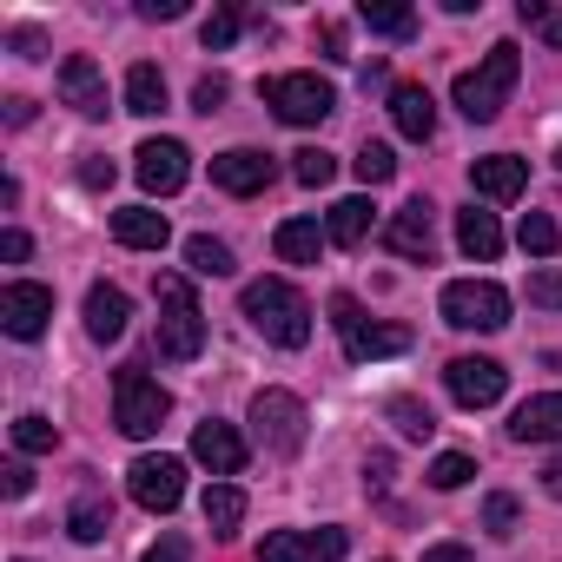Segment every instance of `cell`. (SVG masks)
Here are the masks:
<instances>
[{
	"mask_svg": "<svg viewBox=\"0 0 562 562\" xmlns=\"http://www.w3.org/2000/svg\"><path fill=\"white\" fill-rule=\"evenodd\" d=\"M238 312L278 351H305L312 345V305H305L299 285H285V278H251V285L238 292Z\"/></svg>",
	"mask_w": 562,
	"mask_h": 562,
	"instance_id": "cell-1",
	"label": "cell"
},
{
	"mask_svg": "<svg viewBox=\"0 0 562 562\" xmlns=\"http://www.w3.org/2000/svg\"><path fill=\"white\" fill-rule=\"evenodd\" d=\"M516 80H522V54L509 47V41H496L470 74H457V87H450V100H457V113L463 120H476V126H490L503 106H509V93H516Z\"/></svg>",
	"mask_w": 562,
	"mask_h": 562,
	"instance_id": "cell-2",
	"label": "cell"
},
{
	"mask_svg": "<svg viewBox=\"0 0 562 562\" xmlns=\"http://www.w3.org/2000/svg\"><path fill=\"white\" fill-rule=\"evenodd\" d=\"M153 292H159V358L192 364L205 351V312L192 305V285H186L179 271H159Z\"/></svg>",
	"mask_w": 562,
	"mask_h": 562,
	"instance_id": "cell-3",
	"label": "cell"
},
{
	"mask_svg": "<svg viewBox=\"0 0 562 562\" xmlns=\"http://www.w3.org/2000/svg\"><path fill=\"white\" fill-rule=\"evenodd\" d=\"M166 411H172V391L159 384V378H146L139 364H126L120 378H113V424L133 437V443H146V437H159V424H166Z\"/></svg>",
	"mask_w": 562,
	"mask_h": 562,
	"instance_id": "cell-4",
	"label": "cell"
},
{
	"mask_svg": "<svg viewBox=\"0 0 562 562\" xmlns=\"http://www.w3.org/2000/svg\"><path fill=\"white\" fill-rule=\"evenodd\" d=\"M331 325H338L351 364H371V358H397V351H411V331H404V325H371L364 305H358L351 292L331 299Z\"/></svg>",
	"mask_w": 562,
	"mask_h": 562,
	"instance_id": "cell-5",
	"label": "cell"
},
{
	"mask_svg": "<svg viewBox=\"0 0 562 562\" xmlns=\"http://www.w3.org/2000/svg\"><path fill=\"white\" fill-rule=\"evenodd\" d=\"M443 325L457 331H503L509 325V292L490 278H450L443 285Z\"/></svg>",
	"mask_w": 562,
	"mask_h": 562,
	"instance_id": "cell-6",
	"label": "cell"
},
{
	"mask_svg": "<svg viewBox=\"0 0 562 562\" xmlns=\"http://www.w3.org/2000/svg\"><path fill=\"white\" fill-rule=\"evenodd\" d=\"M265 106L285 126H318V120L338 113V93L318 74H278V80H265Z\"/></svg>",
	"mask_w": 562,
	"mask_h": 562,
	"instance_id": "cell-7",
	"label": "cell"
},
{
	"mask_svg": "<svg viewBox=\"0 0 562 562\" xmlns=\"http://www.w3.org/2000/svg\"><path fill=\"white\" fill-rule=\"evenodd\" d=\"M305 404L292 391H258L251 397V437L271 450V457H299L305 450Z\"/></svg>",
	"mask_w": 562,
	"mask_h": 562,
	"instance_id": "cell-8",
	"label": "cell"
},
{
	"mask_svg": "<svg viewBox=\"0 0 562 562\" xmlns=\"http://www.w3.org/2000/svg\"><path fill=\"white\" fill-rule=\"evenodd\" d=\"M126 490H133V503H139L146 516H172L179 496H186V463H179V457H139V463L126 470Z\"/></svg>",
	"mask_w": 562,
	"mask_h": 562,
	"instance_id": "cell-9",
	"label": "cell"
},
{
	"mask_svg": "<svg viewBox=\"0 0 562 562\" xmlns=\"http://www.w3.org/2000/svg\"><path fill=\"white\" fill-rule=\"evenodd\" d=\"M443 384H450V397H457L463 411H490V404L509 391V371H503L496 358H450V364H443Z\"/></svg>",
	"mask_w": 562,
	"mask_h": 562,
	"instance_id": "cell-10",
	"label": "cell"
},
{
	"mask_svg": "<svg viewBox=\"0 0 562 562\" xmlns=\"http://www.w3.org/2000/svg\"><path fill=\"white\" fill-rule=\"evenodd\" d=\"M47 318H54V292L47 285H27V278H21V285L0 292V331H8V338L34 345L47 331Z\"/></svg>",
	"mask_w": 562,
	"mask_h": 562,
	"instance_id": "cell-11",
	"label": "cell"
},
{
	"mask_svg": "<svg viewBox=\"0 0 562 562\" xmlns=\"http://www.w3.org/2000/svg\"><path fill=\"white\" fill-rule=\"evenodd\" d=\"M133 172H139V186H146V192L172 199V192L192 179V153H186L179 139H146V146L133 153Z\"/></svg>",
	"mask_w": 562,
	"mask_h": 562,
	"instance_id": "cell-12",
	"label": "cell"
},
{
	"mask_svg": "<svg viewBox=\"0 0 562 562\" xmlns=\"http://www.w3.org/2000/svg\"><path fill=\"white\" fill-rule=\"evenodd\" d=\"M345 529H278L258 542V562H338Z\"/></svg>",
	"mask_w": 562,
	"mask_h": 562,
	"instance_id": "cell-13",
	"label": "cell"
},
{
	"mask_svg": "<svg viewBox=\"0 0 562 562\" xmlns=\"http://www.w3.org/2000/svg\"><path fill=\"white\" fill-rule=\"evenodd\" d=\"M271 153H258V146H232V153H218L212 159V186L218 192H232V199H251V192H265L271 186Z\"/></svg>",
	"mask_w": 562,
	"mask_h": 562,
	"instance_id": "cell-14",
	"label": "cell"
},
{
	"mask_svg": "<svg viewBox=\"0 0 562 562\" xmlns=\"http://www.w3.org/2000/svg\"><path fill=\"white\" fill-rule=\"evenodd\" d=\"M384 245H391L397 258H424V265H430V251H437V205H430V199H411L404 212H391Z\"/></svg>",
	"mask_w": 562,
	"mask_h": 562,
	"instance_id": "cell-15",
	"label": "cell"
},
{
	"mask_svg": "<svg viewBox=\"0 0 562 562\" xmlns=\"http://www.w3.org/2000/svg\"><path fill=\"white\" fill-rule=\"evenodd\" d=\"M60 100H67L80 120H106V74H100L87 54H67V60H60Z\"/></svg>",
	"mask_w": 562,
	"mask_h": 562,
	"instance_id": "cell-16",
	"label": "cell"
},
{
	"mask_svg": "<svg viewBox=\"0 0 562 562\" xmlns=\"http://www.w3.org/2000/svg\"><path fill=\"white\" fill-rule=\"evenodd\" d=\"M192 457L212 470V476H238L245 470V437L232 430V424H218V417H205L199 430H192Z\"/></svg>",
	"mask_w": 562,
	"mask_h": 562,
	"instance_id": "cell-17",
	"label": "cell"
},
{
	"mask_svg": "<svg viewBox=\"0 0 562 562\" xmlns=\"http://www.w3.org/2000/svg\"><path fill=\"white\" fill-rule=\"evenodd\" d=\"M391 120H397V133L417 139V146L437 139V100H430L417 80H397V87H391Z\"/></svg>",
	"mask_w": 562,
	"mask_h": 562,
	"instance_id": "cell-18",
	"label": "cell"
},
{
	"mask_svg": "<svg viewBox=\"0 0 562 562\" xmlns=\"http://www.w3.org/2000/svg\"><path fill=\"white\" fill-rule=\"evenodd\" d=\"M509 437H516V443H562V391H542V397L516 404Z\"/></svg>",
	"mask_w": 562,
	"mask_h": 562,
	"instance_id": "cell-19",
	"label": "cell"
},
{
	"mask_svg": "<svg viewBox=\"0 0 562 562\" xmlns=\"http://www.w3.org/2000/svg\"><path fill=\"white\" fill-rule=\"evenodd\" d=\"M113 238H120L126 251H159V245L172 238V225H166V212H153V205H120V212H113Z\"/></svg>",
	"mask_w": 562,
	"mask_h": 562,
	"instance_id": "cell-20",
	"label": "cell"
},
{
	"mask_svg": "<svg viewBox=\"0 0 562 562\" xmlns=\"http://www.w3.org/2000/svg\"><path fill=\"white\" fill-rule=\"evenodd\" d=\"M126 318H133V305H126L120 285H93V292H87V338H93V345L126 338Z\"/></svg>",
	"mask_w": 562,
	"mask_h": 562,
	"instance_id": "cell-21",
	"label": "cell"
},
{
	"mask_svg": "<svg viewBox=\"0 0 562 562\" xmlns=\"http://www.w3.org/2000/svg\"><path fill=\"white\" fill-rule=\"evenodd\" d=\"M470 186H476L483 199H516V192L529 186V166H522V159H509V153H490V159H476V166H470Z\"/></svg>",
	"mask_w": 562,
	"mask_h": 562,
	"instance_id": "cell-22",
	"label": "cell"
},
{
	"mask_svg": "<svg viewBox=\"0 0 562 562\" xmlns=\"http://www.w3.org/2000/svg\"><path fill=\"white\" fill-rule=\"evenodd\" d=\"M271 245H278L285 265H318L325 245H331V232H318V218H285V225L271 232Z\"/></svg>",
	"mask_w": 562,
	"mask_h": 562,
	"instance_id": "cell-23",
	"label": "cell"
},
{
	"mask_svg": "<svg viewBox=\"0 0 562 562\" xmlns=\"http://www.w3.org/2000/svg\"><path fill=\"white\" fill-rule=\"evenodd\" d=\"M457 245H463V258H476V265H496V251H503V225H496V212H457Z\"/></svg>",
	"mask_w": 562,
	"mask_h": 562,
	"instance_id": "cell-24",
	"label": "cell"
},
{
	"mask_svg": "<svg viewBox=\"0 0 562 562\" xmlns=\"http://www.w3.org/2000/svg\"><path fill=\"white\" fill-rule=\"evenodd\" d=\"M126 113H139V120H159V113H166V74H159L153 60H139V67L126 74Z\"/></svg>",
	"mask_w": 562,
	"mask_h": 562,
	"instance_id": "cell-25",
	"label": "cell"
},
{
	"mask_svg": "<svg viewBox=\"0 0 562 562\" xmlns=\"http://www.w3.org/2000/svg\"><path fill=\"white\" fill-rule=\"evenodd\" d=\"M199 509H205V529L225 542V536H238V522H245V490H238V483H212Z\"/></svg>",
	"mask_w": 562,
	"mask_h": 562,
	"instance_id": "cell-26",
	"label": "cell"
},
{
	"mask_svg": "<svg viewBox=\"0 0 562 562\" xmlns=\"http://www.w3.org/2000/svg\"><path fill=\"white\" fill-rule=\"evenodd\" d=\"M67 529H74V542H106V529H113L106 496H100V490H80L74 509H67Z\"/></svg>",
	"mask_w": 562,
	"mask_h": 562,
	"instance_id": "cell-27",
	"label": "cell"
},
{
	"mask_svg": "<svg viewBox=\"0 0 562 562\" xmlns=\"http://www.w3.org/2000/svg\"><path fill=\"white\" fill-rule=\"evenodd\" d=\"M325 232H331V245H364L371 238V199H338Z\"/></svg>",
	"mask_w": 562,
	"mask_h": 562,
	"instance_id": "cell-28",
	"label": "cell"
},
{
	"mask_svg": "<svg viewBox=\"0 0 562 562\" xmlns=\"http://www.w3.org/2000/svg\"><path fill=\"white\" fill-rule=\"evenodd\" d=\"M186 265H192L199 278H232V271H238V265H232V245L212 238V232H192V238H186Z\"/></svg>",
	"mask_w": 562,
	"mask_h": 562,
	"instance_id": "cell-29",
	"label": "cell"
},
{
	"mask_svg": "<svg viewBox=\"0 0 562 562\" xmlns=\"http://www.w3.org/2000/svg\"><path fill=\"white\" fill-rule=\"evenodd\" d=\"M358 21H364L371 34H384V41H411V34H417V14H411V8H397V0H364Z\"/></svg>",
	"mask_w": 562,
	"mask_h": 562,
	"instance_id": "cell-30",
	"label": "cell"
},
{
	"mask_svg": "<svg viewBox=\"0 0 562 562\" xmlns=\"http://www.w3.org/2000/svg\"><path fill=\"white\" fill-rule=\"evenodd\" d=\"M384 417H391V424H397V430H404L411 443H424V437L437 430V417H430V404H417V397H391V404H384Z\"/></svg>",
	"mask_w": 562,
	"mask_h": 562,
	"instance_id": "cell-31",
	"label": "cell"
},
{
	"mask_svg": "<svg viewBox=\"0 0 562 562\" xmlns=\"http://www.w3.org/2000/svg\"><path fill=\"white\" fill-rule=\"evenodd\" d=\"M351 172H358L364 186H391V179H397V153H391V146H378V139H364V153L351 159Z\"/></svg>",
	"mask_w": 562,
	"mask_h": 562,
	"instance_id": "cell-32",
	"label": "cell"
},
{
	"mask_svg": "<svg viewBox=\"0 0 562 562\" xmlns=\"http://www.w3.org/2000/svg\"><path fill=\"white\" fill-rule=\"evenodd\" d=\"M292 179L318 192V186H331V179H338V159H331L325 146H305V153H292Z\"/></svg>",
	"mask_w": 562,
	"mask_h": 562,
	"instance_id": "cell-33",
	"label": "cell"
},
{
	"mask_svg": "<svg viewBox=\"0 0 562 562\" xmlns=\"http://www.w3.org/2000/svg\"><path fill=\"white\" fill-rule=\"evenodd\" d=\"M54 443H60V430H54L47 417H34V411L14 417V450H21V457H47Z\"/></svg>",
	"mask_w": 562,
	"mask_h": 562,
	"instance_id": "cell-34",
	"label": "cell"
},
{
	"mask_svg": "<svg viewBox=\"0 0 562 562\" xmlns=\"http://www.w3.org/2000/svg\"><path fill=\"white\" fill-rule=\"evenodd\" d=\"M516 238H522V251H529V258H549V251L562 245V232H555V218H549V212H522V232H516Z\"/></svg>",
	"mask_w": 562,
	"mask_h": 562,
	"instance_id": "cell-35",
	"label": "cell"
},
{
	"mask_svg": "<svg viewBox=\"0 0 562 562\" xmlns=\"http://www.w3.org/2000/svg\"><path fill=\"white\" fill-rule=\"evenodd\" d=\"M238 27H245V14H232V8H218V14H205V27H199V41H205V54H225V47L238 41Z\"/></svg>",
	"mask_w": 562,
	"mask_h": 562,
	"instance_id": "cell-36",
	"label": "cell"
},
{
	"mask_svg": "<svg viewBox=\"0 0 562 562\" xmlns=\"http://www.w3.org/2000/svg\"><path fill=\"white\" fill-rule=\"evenodd\" d=\"M470 476H476V463H470L463 450H443V457L430 463V490H463Z\"/></svg>",
	"mask_w": 562,
	"mask_h": 562,
	"instance_id": "cell-37",
	"label": "cell"
},
{
	"mask_svg": "<svg viewBox=\"0 0 562 562\" xmlns=\"http://www.w3.org/2000/svg\"><path fill=\"white\" fill-rule=\"evenodd\" d=\"M516 21H522V27H536L549 47H562V14H555V8H542V0H516Z\"/></svg>",
	"mask_w": 562,
	"mask_h": 562,
	"instance_id": "cell-38",
	"label": "cell"
},
{
	"mask_svg": "<svg viewBox=\"0 0 562 562\" xmlns=\"http://www.w3.org/2000/svg\"><path fill=\"white\" fill-rule=\"evenodd\" d=\"M483 529H490V536H516V496L496 490V496L483 503Z\"/></svg>",
	"mask_w": 562,
	"mask_h": 562,
	"instance_id": "cell-39",
	"label": "cell"
},
{
	"mask_svg": "<svg viewBox=\"0 0 562 562\" xmlns=\"http://www.w3.org/2000/svg\"><path fill=\"white\" fill-rule=\"evenodd\" d=\"M529 305L562 312V271H529Z\"/></svg>",
	"mask_w": 562,
	"mask_h": 562,
	"instance_id": "cell-40",
	"label": "cell"
},
{
	"mask_svg": "<svg viewBox=\"0 0 562 562\" xmlns=\"http://www.w3.org/2000/svg\"><path fill=\"white\" fill-rule=\"evenodd\" d=\"M218 106H225V80H218V74H205V80L192 87V113H205V120H212Z\"/></svg>",
	"mask_w": 562,
	"mask_h": 562,
	"instance_id": "cell-41",
	"label": "cell"
},
{
	"mask_svg": "<svg viewBox=\"0 0 562 562\" xmlns=\"http://www.w3.org/2000/svg\"><path fill=\"white\" fill-rule=\"evenodd\" d=\"M27 490H34V470H27V463H8V470H0V496H14V503H21Z\"/></svg>",
	"mask_w": 562,
	"mask_h": 562,
	"instance_id": "cell-42",
	"label": "cell"
},
{
	"mask_svg": "<svg viewBox=\"0 0 562 562\" xmlns=\"http://www.w3.org/2000/svg\"><path fill=\"white\" fill-rule=\"evenodd\" d=\"M8 47H14L21 60H41V54H47V41H41V27H14V34H8Z\"/></svg>",
	"mask_w": 562,
	"mask_h": 562,
	"instance_id": "cell-43",
	"label": "cell"
},
{
	"mask_svg": "<svg viewBox=\"0 0 562 562\" xmlns=\"http://www.w3.org/2000/svg\"><path fill=\"white\" fill-rule=\"evenodd\" d=\"M27 251H34V238H27L21 225H8V232H0V258H8V265H21Z\"/></svg>",
	"mask_w": 562,
	"mask_h": 562,
	"instance_id": "cell-44",
	"label": "cell"
},
{
	"mask_svg": "<svg viewBox=\"0 0 562 562\" xmlns=\"http://www.w3.org/2000/svg\"><path fill=\"white\" fill-rule=\"evenodd\" d=\"M186 0H139V21H179Z\"/></svg>",
	"mask_w": 562,
	"mask_h": 562,
	"instance_id": "cell-45",
	"label": "cell"
},
{
	"mask_svg": "<svg viewBox=\"0 0 562 562\" xmlns=\"http://www.w3.org/2000/svg\"><path fill=\"white\" fill-rule=\"evenodd\" d=\"M80 186H93V192H100V186H113V159H100V153H93V159L80 166Z\"/></svg>",
	"mask_w": 562,
	"mask_h": 562,
	"instance_id": "cell-46",
	"label": "cell"
},
{
	"mask_svg": "<svg viewBox=\"0 0 562 562\" xmlns=\"http://www.w3.org/2000/svg\"><path fill=\"white\" fill-rule=\"evenodd\" d=\"M318 41H325V60H351V54H345V27H338V21H325V27H318Z\"/></svg>",
	"mask_w": 562,
	"mask_h": 562,
	"instance_id": "cell-47",
	"label": "cell"
},
{
	"mask_svg": "<svg viewBox=\"0 0 562 562\" xmlns=\"http://www.w3.org/2000/svg\"><path fill=\"white\" fill-rule=\"evenodd\" d=\"M139 562H186V542H179V536H166V542H153Z\"/></svg>",
	"mask_w": 562,
	"mask_h": 562,
	"instance_id": "cell-48",
	"label": "cell"
},
{
	"mask_svg": "<svg viewBox=\"0 0 562 562\" xmlns=\"http://www.w3.org/2000/svg\"><path fill=\"white\" fill-rule=\"evenodd\" d=\"M424 562H476L463 542H437V549H424Z\"/></svg>",
	"mask_w": 562,
	"mask_h": 562,
	"instance_id": "cell-49",
	"label": "cell"
},
{
	"mask_svg": "<svg viewBox=\"0 0 562 562\" xmlns=\"http://www.w3.org/2000/svg\"><path fill=\"white\" fill-rule=\"evenodd\" d=\"M0 120H8V126H27V120H34V100H21V93H14L8 106H0Z\"/></svg>",
	"mask_w": 562,
	"mask_h": 562,
	"instance_id": "cell-50",
	"label": "cell"
},
{
	"mask_svg": "<svg viewBox=\"0 0 562 562\" xmlns=\"http://www.w3.org/2000/svg\"><path fill=\"white\" fill-rule=\"evenodd\" d=\"M542 490H549V496H555V503H562V457H555V463H549V470H542Z\"/></svg>",
	"mask_w": 562,
	"mask_h": 562,
	"instance_id": "cell-51",
	"label": "cell"
},
{
	"mask_svg": "<svg viewBox=\"0 0 562 562\" xmlns=\"http://www.w3.org/2000/svg\"><path fill=\"white\" fill-rule=\"evenodd\" d=\"M555 166H562V146H555Z\"/></svg>",
	"mask_w": 562,
	"mask_h": 562,
	"instance_id": "cell-52",
	"label": "cell"
}]
</instances>
